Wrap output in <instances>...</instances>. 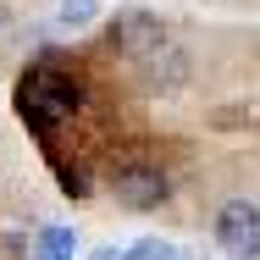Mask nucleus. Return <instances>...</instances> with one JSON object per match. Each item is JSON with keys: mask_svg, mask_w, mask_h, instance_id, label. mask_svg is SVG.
Returning a JSON list of instances; mask_svg holds the SVG:
<instances>
[{"mask_svg": "<svg viewBox=\"0 0 260 260\" xmlns=\"http://www.w3.org/2000/svg\"><path fill=\"white\" fill-rule=\"evenodd\" d=\"M17 111H22V122L45 139L55 122H67V116L78 111V83L61 78L55 67H34V72L22 78V89H17Z\"/></svg>", "mask_w": 260, "mask_h": 260, "instance_id": "nucleus-1", "label": "nucleus"}, {"mask_svg": "<svg viewBox=\"0 0 260 260\" xmlns=\"http://www.w3.org/2000/svg\"><path fill=\"white\" fill-rule=\"evenodd\" d=\"M216 244L233 260H260V205L255 200H227L216 210Z\"/></svg>", "mask_w": 260, "mask_h": 260, "instance_id": "nucleus-2", "label": "nucleus"}, {"mask_svg": "<svg viewBox=\"0 0 260 260\" xmlns=\"http://www.w3.org/2000/svg\"><path fill=\"white\" fill-rule=\"evenodd\" d=\"M111 194L127 210H155L166 200V172L160 166H144V160H127V166L111 172Z\"/></svg>", "mask_w": 260, "mask_h": 260, "instance_id": "nucleus-3", "label": "nucleus"}, {"mask_svg": "<svg viewBox=\"0 0 260 260\" xmlns=\"http://www.w3.org/2000/svg\"><path fill=\"white\" fill-rule=\"evenodd\" d=\"M111 39H116V50H122V55L150 61V55L166 45V28H160L155 11H122V17H116V28H111Z\"/></svg>", "mask_w": 260, "mask_h": 260, "instance_id": "nucleus-4", "label": "nucleus"}, {"mask_svg": "<svg viewBox=\"0 0 260 260\" xmlns=\"http://www.w3.org/2000/svg\"><path fill=\"white\" fill-rule=\"evenodd\" d=\"M72 249H78V233L72 227H45L39 244H34V260H72Z\"/></svg>", "mask_w": 260, "mask_h": 260, "instance_id": "nucleus-5", "label": "nucleus"}, {"mask_svg": "<svg viewBox=\"0 0 260 260\" xmlns=\"http://www.w3.org/2000/svg\"><path fill=\"white\" fill-rule=\"evenodd\" d=\"M94 11H100L94 0H61V28H72V34H78V28H89V22H94Z\"/></svg>", "mask_w": 260, "mask_h": 260, "instance_id": "nucleus-6", "label": "nucleus"}, {"mask_svg": "<svg viewBox=\"0 0 260 260\" xmlns=\"http://www.w3.org/2000/svg\"><path fill=\"white\" fill-rule=\"evenodd\" d=\"M127 260H183V255H177V244H166V238H139V244L127 249Z\"/></svg>", "mask_w": 260, "mask_h": 260, "instance_id": "nucleus-7", "label": "nucleus"}, {"mask_svg": "<svg viewBox=\"0 0 260 260\" xmlns=\"http://www.w3.org/2000/svg\"><path fill=\"white\" fill-rule=\"evenodd\" d=\"M89 260H127V255H116V249H100V255H89Z\"/></svg>", "mask_w": 260, "mask_h": 260, "instance_id": "nucleus-8", "label": "nucleus"}]
</instances>
